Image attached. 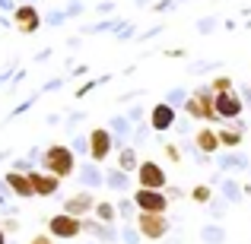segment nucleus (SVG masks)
<instances>
[{
	"mask_svg": "<svg viewBox=\"0 0 251 244\" xmlns=\"http://www.w3.org/2000/svg\"><path fill=\"white\" fill-rule=\"evenodd\" d=\"M42 168L57 177H70L76 175V153L70 146H64V143H51L42 153Z\"/></svg>",
	"mask_w": 251,
	"mask_h": 244,
	"instance_id": "f257e3e1",
	"label": "nucleus"
},
{
	"mask_svg": "<svg viewBox=\"0 0 251 244\" xmlns=\"http://www.w3.org/2000/svg\"><path fill=\"white\" fill-rule=\"evenodd\" d=\"M181 111L191 117V121H201V124L220 121V117H216V108H213V89H210V86H197V89L188 95V102H184Z\"/></svg>",
	"mask_w": 251,
	"mask_h": 244,
	"instance_id": "f03ea898",
	"label": "nucleus"
},
{
	"mask_svg": "<svg viewBox=\"0 0 251 244\" xmlns=\"http://www.w3.org/2000/svg\"><path fill=\"white\" fill-rule=\"evenodd\" d=\"M134 225L140 228L143 241H166L172 235V222L166 219V213H137Z\"/></svg>",
	"mask_w": 251,
	"mask_h": 244,
	"instance_id": "7ed1b4c3",
	"label": "nucleus"
},
{
	"mask_svg": "<svg viewBox=\"0 0 251 244\" xmlns=\"http://www.w3.org/2000/svg\"><path fill=\"white\" fill-rule=\"evenodd\" d=\"M48 235L57 238V241H76L83 235V219H76V216H70V213L61 209L57 216L48 219Z\"/></svg>",
	"mask_w": 251,
	"mask_h": 244,
	"instance_id": "20e7f679",
	"label": "nucleus"
},
{
	"mask_svg": "<svg viewBox=\"0 0 251 244\" xmlns=\"http://www.w3.org/2000/svg\"><path fill=\"white\" fill-rule=\"evenodd\" d=\"M134 181H137V187H150V190H166L169 187V175L156 159H143L140 168L134 171Z\"/></svg>",
	"mask_w": 251,
	"mask_h": 244,
	"instance_id": "39448f33",
	"label": "nucleus"
},
{
	"mask_svg": "<svg viewBox=\"0 0 251 244\" xmlns=\"http://www.w3.org/2000/svg\"><path fill=\"white\" fill-rule=\"evenodd\" d=\"M111 153H118V143H115V133L108 127H92L89 130V159L105 165Z\"/></svg>",
	"mask_w": 251,
	"mask_h": 244,
	"instance_id": "423d86ee",
	"label": "nucleus"
},
{
	"mask_svg": "<svg viewBox=\"0 0 251 244\" xmlns=\"http://www.w3.org/2000/svg\"><path fill=\"white\" fill-rule=\"evenodd\" d=\"M213 108H216V117H220L223 124L239 121V117L245 114V98H242L235 89H229V92H220V95H213Z\"/></svg>",
	"mask_w": 251,
	"mask_h": 244,
	"instance_id": "0eeeda50",
	"label": "nucleus"
},
{
	"mask_svg": "<svg viewBox=\"0 0 251 244\" xmlns=\"http://www.w3.org/2000/svg\"><path fill=\"white\" fill-rule=\"evenodd\" d=\"M130 197H134V203H137V209H140V213H169V206H172V200L166 197V190L137 187Z\"/></svg>",
	"mask_w": 251,
	"mask_h": 244,
	"instance_id": "6e6552de",
	"label": "nucleus"
},
{
	"mask_svg": "<svg viewBox=\"0 0 251 244\" xmlns=\"http://www.w3.org/2000/svg\"><path fill=\"white\" fill-rule=\"evenodd\" d=\"M213 165L223 175H242V171L251 168V159L245 153H239V149H220V153L213 155Z\"/></svg>",
	"mask_w": 251,
	"mask_h": 244,
	"instance_id": "1a4fd4ad",
	"label": "nucleus"
},
{
	"mask_svg": "<svg viewBox=\"0 0 251 244\" xmlns=\"http://www.w3.org/2000/svg\"><path fill=\"white\" fill-rule=\"evenodd\" d=\"M76 184L83 190H102L105 187V165L86 159V162H76Z\"/></svg>",
	"mask_w": 251,
	"mask_h": 244,
	"instance_id": "9d476101",
	"label": "nucleus"
},
{
	"mask_svg": "<svg viewBox=\"0 0 251 244\" xmlns=\"http://www.w3.org/2000/svg\"><path fill=\"white\" fill-rule=\"evenodd\" d=\"M210 184H213V187H220V197H223V200H229L232 206H239V203L245 200V194H248V190L242 187L239 177H232V175L226 177L223 171H213V175H210Z\"/></svg>",
	"mask_w": 251,
	"mask_h": 244,
	"instance_id": "9b49d317",
	"label": "nucleus"
},
{
	"mask_svg": "<svg viewBox=\"0 0 251 244\" xmlns=\"http://www.w3.org/2000/svg\"><path fill=\"white\" fill-rule=\"evenodd\" d=\"M147 121H150V127H153V133H166V130H175L178 108H172L169 102H156Z\"/></svg>",
	"mask_w": 251,
	"mask_h": 244,
	"instance_id": "f8f14e48",
	"label": "nucleus"
},
{
	"mask_svg": "<svg viewBox=\"0 0 251 244\" xmlns=\"http://www.w3.org/2000/svg\"><path fill=\"white\" fill-rule=\"evenodd\" d=\"M29 177H32V187H35V197H45V200H51V197L61 194V181H64V177L51 175V171H45V168L29 171Z\"/></svg>",
	"mask_w": 251,
	"mask_h": 244,
	"instance_id": "ddd939ff",
	"label": "nucleus"
},
{
	"mask_svg": "<svg viewBox=\"0 0 251 244\" xmlns=\"http://www.w3.org/2000/svg\"><path fill=\"white\" fill-rule=\"evenodd\" d=\"M96 197H92V190H76L74 197H67V200L61 203L64 206V213H70V216H76V219H86V216L96 209Z\"/></svg>",
	"mask_w": 251,
	"mask_h": 244,
	"instance_id": "4468645a",
	"label": "nucleus"
},
{
	"mask_svg": "<svg viewBox=\"0 0 251 244\" xmlns=\"http://www.w3.org/2000/svg\"><path fill=\"white\" fill-rule=\"evenodd\" d=\"M83 232H89L99 244H118L121 241V228H115L111 222H99L96 216H92V219H83Z\"/></svg>",
	"mask_w": 251,
	"mask_h": 244,
	"instance_id": "2eb2a0df",
	"label": "nucleus"
},
{
	"mask_svg": "<svg viewBox=\"0 0 251 244\" xmlns=\"http://www.w3.org/2000/svg\"><path fill=\"white\" fill-rule=\"evenodd\" d=\"M13 22H16L19 32L32 35V32L42 29V13H38L32 3H23V6H16V10H13Z\"/></svg>",
	"mask_w": 251,
	"mask_h": 244,
	"instance_id": "dca6fc26",
	"label": "nucleus"
},
{
	"mask_svg": "<svg viewBox=\"0 0 251 244\" xmlns=\"http://www.w3.org/2000/svg\"><path fill=\"white\" fill-rule=\"evenodd\" d=\"M6 184H10L13 197H19V200H29V197H35V187H32V177L25 175V171H6Z\"/></svg>",
	"mask_w": 251,
	"mask_h": 244,
	"instance_id": "f3484780",
	"label": "nucleus"
},
{
	"mask_svg": "<svg viewBox=\"0 0 251 244\" xmlns=\"http://www.w3.org/2000/svg\"><path fill=\"white\" fill-rule=\"evenodd\" d=\"M130 184H134V177H130V171L118 168V165H108L105 168V187L108 190H118V194H127Z\"/></svg>",
	"mask_w": 251,
	"mask_h": 244,
	"instance_id": "a211bd4d",
	"label": "nucleus"
},
{
	"mask_svg": "<svg viewBox=\"0 0 251 244\" xmlns=\"http://www.w3.org/2000/svg\"><path fill=\"white\" fill-rule=\"evenodd\" d=\"M108 130L115 133V143H118V149H121V146H127L130 136H134V121H130L127 114H115L108 121Z\"/></svg>",
	"mask_w": 251,
	"mask_h": 244,
	"instance_id": "6ab92c4d",
	"label": "nucleus"
},
{
	"mask_svg": "<svg viewBox=\"0 0 251 244\" xmlns=\"http://www.w3.org/2000/svg\"><path fill=\"white\" fill-rule=\"evenodd\" d=\"M194 143H197V149H203V153H210V155H216L223 149L220 146V133H216L213 127H197Z\"/></svg>",
	"mask_w": 251,
	"mask_h": 244,
	"instance_id": "aec40b11",
	"label": "nucleus"
},
{
	"mask_svg": "<svg viewBox=\"0 0 251 244\" xmlns=\"http://www.w3.org/2000/svg\"><path fill=\"white\" fill-rule=\"evenodd\" d=\"M201 241L203 244H226L229 241V228L223 225V222H203V228H201Z\"/></svg>",
	"mask_w": 251,
	"mask_h": 244,
	"instance_id": "412c9836",
	"label": "nucleus"
},
{
	"mask_svg": "<svg viewBox=\"0 0 251 244\" xmlns=\"http://www.w3.org/2000/svg\"><path fill=\"white\" fill-rule=\"evenodd\" d=\"M140 149H137V146H130V143H127V146H121V149H118V168H124V171H130V175H134V171L137 168H140Z\"/></svg>",
	"mask_w": 251,
	"mask_h": 244,
	"instance_id": "4be33fe9",
	"label": "nucleus"
},
{
	"mask_svg": "<svg viewBox=\"0 0 251 244\" xmlns=\"http://www.w3.org/2000/svg\"><path fill=\"white\" fill-rule=\"evenodd\" d=\"M216 133H220V146H223V149H239V146H242V140H245V130H235L232 124L220 127Z\"/></svg>",
	"mask_w": 251,
	"mask_h": 244,
	"instance_id": "5701e85b",
	"label": "nucleus"
},
{
	"mask_svg": "<svg viewBox=\"0 0 251 244\" xmlns=\"http://www.w3.org/2000/svg\"><path fill=\"white\" fill-rule=\"evenodd\" d=\"M92 216H96L99 222H111V225L121 219V216H118V206H115L111 200H99V203H96V209H92Z\"/></svg>",
	"mask_w": 251,
	"mask_h": 244,
	"instance_id": "b1692460",
	"label": "nucleus"
},
{
	"mask_svg": "<svg viewBox=\"0 0 251 244\" xmlns=\"http://www.w3.org/2000/svg\"><path fill=\"white\" fill-rule=\"evenodd\" d=\"M115 206H118V216H121L124 222L137 219V213H140V209H137V203H134V197H130V194H121V197L115 200Z\"/></svg>",
	"mask_w": 251,
	"mask_h": 244,
	"instance_id": "393cba45",
	"label": "nucleus"
},
{
	"mask_svg": "<svg viewBox=\"0 0 251 244\" xmlns=\"http://www.w3.org/2000/svg\"><path fill=\"white\" fill-rule=\"evenodd\" d=\"M229 206H232L229 200H223V197H213V200H210L203 209H207V216H210L213 222H223V219L229 216Z\"/></svg>",
	"mask_w": 251,
	"mask_h": 244,
	"instance_id": "a878e982",
	"label": "nucleus"
},
{
	"mask_svg": "<svg viewBox=\"0 0 251 244\" xmlns=\"http://www.w3.org/2000/svg\"><path fill=\"white\" fill-rule=\"evenodd\" d=\"M181 149L191 155V159H194V165H201V168L213 165V155H210V153H203V149H197V143H194V140H184V143H181Z\"/></svg>",
	"mask_w": 251,
	"mask_h": 244,
	"instance_id": "bb28decb",
	"label": "nucleus"
},
{
	"mask_svg": "<svg viewBox=\"0 0 251 244\" xmlns=\"http://www.w3.org/2000/svg\"><path fill=\"white\" fill-rule=\"evenodd\" d=\"M150 136H153V127H150V121L147 124H134V136H130V146H137V149H140V146H147V143H150Z\"/></svg>",
	"mask_w": 251,
	"mask_h": 244,
	"instance_id": "cd10ccee",
	"label": "nucleus"
},
{
	"mask_svg": "<svg viewBox=\"0 0 251 244\" xmlns=\"http://www.w3.org/2000/svg\"><path fill=\"white\" fill-rule=\"evenodd\" d=\"M70 149H74L76 155H86V159H89V130H86V133L76 130V133L70 136Z\"/></svg>",
	"mask_w": 251,
	"mask_h": 244,
	"instance_id": "c85d7f7f",
	"label": "nucleus"
},
{
	"mask_svg": "<svg viewBox=\"0 0 251 244\" xmlns=\"http://www.w3.org/2000/svg\"><path fill=\"white\" fill-rule=\"evenodd\" d=\"M191 200L207 206V203L213 200V184H197V187H191Z\"/></svg>",
	"mask_w": 251,
	"mask_h": 244,
	"instance_id": "c756f323",
	"label": "nucleus"
},
{
	"mask_svg": "<svg viewBox=\"0 0 251 244\" xmlns=\"http://www.w3.org/2000/svg\"><path fill=\"white\" fill-rule=\"evenodd\" d=\"M140 241H143L140 228L130 225V222H124V228H121V244H140Z\"/></svg>",
	"mask_w": 251,
	"mask_h": 244,
	"instance_id": "7c9ffc66",
	"label": "nucleus"
},
{
	"mask_svg": "<svg viewBox=\"0 0 251 244\" xmlns=\"http://www.w3.org/2000/svg\"><path fill=\"white\" fill-rule=\"evenodd\" d=\"M188 95H191L188 89H169V92H166V102L172 105V108H184V102H188Z\"/></svg>",
	"mask_w": 251,
	"mask_h": 244,
	"instance_id": "2f4dec72",
	"label": "nucleus"
},
{
	"mask_svg": "<svg viewBox=\"0 0 251 244\" xmlns=\"http://www.w3.org/2000/svg\"><path fill=\"white\" fill-rule=\"evenodd\" d=\"M162 153H166V162H172V165H178L184 159V149L178 143H162Z\"/></svg>",
	"mask_w": 251,
	"mask_h": 244,
	"instance_id": "473e14b6",
	"label": "nucleus"
},
{
	"mask_svg": "<svg viewBox=\"0 0 251 244\" xmlns=\"http://www.w3.org/2000/svg\"><path fill=\"white\" fill-rule=\"evenodd\" d=\"M210 89H213V95H220V92H229V89H235V83L229 80V76H216V80L210 83Z\"/></svg>",
	"mask_w": 251,
	"mask_h": 244,
	"instance_id": "72a5a7b5",
	"label": "nucleus"
},
{
	"mask_svg": "<svg viewBox=\"0 0 251 244\" xmlns=\"http://www.w3.org/2000/svg\"><path fill=\"white\" fill-rule=\"evenodd\" d=\"M175 130H178V133H181V136H188V133H191V117L184 114V111H181V114H178V121H175Z\"/></svg>",
	"mask_w": 251,
	"mask_h": 244,
	"instance_id": "f704fd0d",
	"label": "nucleus"
},
{
	"mask_svg": "<svg viewBox=\"0 0 251 244\" xmlns=\"http://www.w3.org/2000/svg\"><path fill=\"white\" fill-rule=\"evenodd\" d=\"M13 171H25V175H29V171H35V162H32L29 155H23V159L13 162Z\"/></svg>",
	"mask_w": 251,
	"mask_h": 244,
	"instance_id": "c9c22d12",
	"label": "nucleus"
},
{
	"mask_svg": "<svg viewBox=\"0 0 251 244\" xmlns=\"http://www.w3.org/2000/svg\"><path fill=\"white\" fill-rule=\"evenodd\" d=\"M83 121H86L83 111H74V114H67V130H70V133H76V130H80L76 124H83Z\"/></svg>",
	"mask_w": 251,
	"mask_h": 244,
	"instance_id": "e433bc0d",
	"label": "nucleus"
},
{
	"mask_svg": "<svg viewBox=\"0 0 251 244\" xmlns=\"http://www.w3.org/2000/svg\"><path fill=\"white\" fill-rule=\"evenodd\" d=\"M143 114H147V108H143V105H134V108H127V117H130L134 124H140Z\"/></svg>",
	"mask_w": 251,
	"mask_h": 244,
	"instance_id": "4c0bfd02",
	"label": "nucleus"
},
{
	"mask_svg": "<svg viewBox=\"0 0 251 244\" xmlns=\"http://www.w3.org/2000/svg\"><path fill=\"white\" fill-rule=\"evenodd\" d=\"M13 197V190H10V184H6V177H0V206H6V200Z\"/></svg>",
	"mask_w": 251,
	"mask_h": 244,
	"instance_id": "58836bf2",
	"label": "nucleus"
},
{
	"mask_svg": "<svg viewBox=\"0 0 251 244\" xmlns=\"http://www.w3.org/2000/svg\"><path fill=\"white\" fill-rule=\"evenodd\" d=\"M216 67H220V64H194V67H191V73H207V70H216Z\"/></svg>",
	"mask_w": 251,
	"mask_h": 244,
	"instance_id": "ea45409f",
	"label": "nucleus"
},
{
	"mask_svg": "<svg viewBox=\"0 0 251 244\" xmlns=\"http://www.w3.org/2000/svg\"><path fill=\"white\" fill-rule=\"evenodd\" d=\"M96 86H99V80H89L86 86H80V92H76V98H86V95H89L92 89H96Z\"/></svg>",
	"mask_w": 251,
	"mask_h": 244,
	"instance_id": "a19ab883",
	"label": "nucleus"
},
{
	"mask_svg": "<svg viewBox=\"0 0 251 244\" xmlns=\"http://www.w3.org/2000/svg\"><path fill=\"white\" fill-rule=\"evenodd\" d=\"M0 228H3L6 235H13V232H19V222L16 219H6V222H0Z\"/></svg>",
	"mask_w": 251,
	"mask_h": 244,
	"instance_id": "79ce46f5",
	"label": "nucleus"
},
{
	"mask_svg": "<svg viewBox=\"0 0 251 244\" xmlns=\"http://www.w3.org/2000/svg\"><path fill=\"white\" fill-rule=\"evenodd\" d=\"M166 197L175 203V200H181V197H184V190H181V187H166Z\"/></svg>",
	"mask_w": 251,
	"mask_h": 244,
	"instance_id": "37998d69",
	"label": "nucleus"
},
{
	"mask_svg": "<svg viewBox=\"0 0 251 244\" xmlns=\"http://www.w3.org/2000/svg\"><path fill=\"white\" fill-rule=\"evenodd\" d=\"M213 25H216V19H201L197 29H201V32H213Z\"/></svg>",
	"mask_w": 251,
	"mask_h": 244,
	"instance_id": "c03bdc74",
	"label": "nucleus"
},
{
	"mask_svg": "<svg viewBox=\"0 0 251 244\" xmlns=\"http://www.w3.org/2000/svg\"><path fill=\"white\" fill-rule=\"evenodd\" d=\"M29 244H54V238H51V235H35Z\"/></svg>",
	"mask_w": 251,
	"mask_h": 244,
	"instance_id": "a18cd8bd",
	"label": "nucleus"
},
{
	"mask_svg": "<svg viewBox=\"0 0 251 244\" xmlns=\"http://www.w3.org/2000/svg\"><path fill=\"white\" fill-rule=\"evenodd\" d=\"M239 95L245 98V105H251V80H248L245 86H242V92H239Z\"/></svg>",
	"mask_w": 251,
	"mask_h": 244,
	"instance_id": "49530a36",
	"label": "nucleus"
},
{
	"mask_svg": "<svg viewBox=\"0 0 251 244\" xmlns=\"http://www.w3.org/2000/svg\"><path fill=\"white\" fill-rule=\"evenodd\" d=\"M32 105H35V95H32V98H29V102H23V105H19V108H16V111H13V114H23V111H29V108H32Z\"/></svg>",
	"mask_w": 251,
	"mask_h": 244,
	"instance_id": "de8ad7c7",
	"label": "nucleus"
},
{
	"mask_svg": "<svg viewBox=\"0 0 251 244\" xmlns=\"http://www.w3.org/2000/svg\"><path fill=\"white\" fill-rule=\"evenodd\" d=\"M61 86H64V80H51L48 86H45V92H54V89H61Z\"/></svg>",
	"mask_w": 251,
	"mask_h": 244,
	"instance_id": "09e8293b",
	"label": "nucleus"
},
{
	"mask_svg": "<svg viewBox=\"0 0 251 244\" xmlns=\"http://www.w3.org/2000/svg\"><path fill=\"white\" fill-rule=\"evenodd\" d=\"M166 244H181V235L178 238H166Z\"/></svg>",
	"mask_w": 251,
	"mask_h": 244,
	"instance_id": "8fccbe9b",
	"label": "nucleus"
},
{
	"mask_svg": "<svg viewBox=\"0 0 251 244\" xmlns=\"http://www.w3.org/2000/svg\"><path fill=\"white\" fill-rule=\"evenodd\" d=\"M0 244H6V232H3V228H0Z\"/></svg>",
	"mask_w": 251,
	"mask_h": 244,
	"instance_id": "3c124183",
	"label": "nucleus"
},
{
	"mask_svg": "<svg viewBox=\"0 0 251 244\" xmlns=\"http://www.w3.org/2000/svg\"><path fill=\"white\" fill-rule=\"evenodd\" d=\"M89 244H99V241H96V238H92V241H89Z\"/></svg>",
	"mask_w": 251,
	"mask_h": 244,
	"instance_id": "603ef678",
	"label": "nucleus"
},
{
	"mask_svg": "<svg viewBox=\"0 0 251 244\" xmlns=\"http://www.w3.org/2000/svg\"><path fill=\"white\" fill-rule=\"evenodd\" d=\"M118 244H121V241H118Z\"/></svg>",
	"mask_w": 251,
	"mask_h": 244,
	"instance_id": "864d4df0",
	"label": "nucleus"
}]
</instances>
